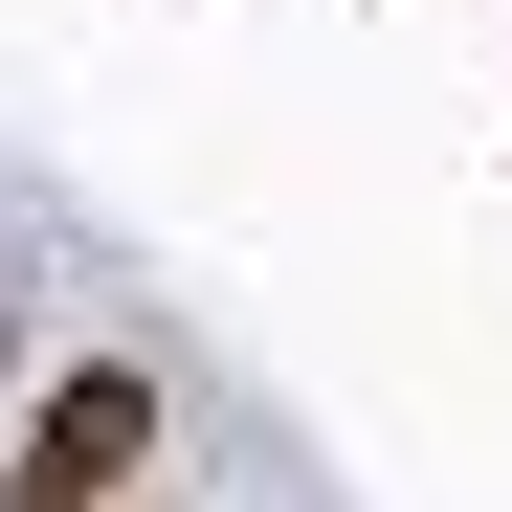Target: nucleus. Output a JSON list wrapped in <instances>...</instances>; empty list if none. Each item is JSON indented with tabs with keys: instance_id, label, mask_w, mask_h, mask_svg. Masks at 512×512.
<instances>
[{
	"instance_id": "f257e3e1",
	"label": "nucleus",
	"mask_w": 512,
	"mask_h": 512,
	"mask_svg": "<svg viewBox=\"0 0 512 512\" xmlns=\"http://www.w3.org/2000/svg\"><path fill=\"white\" fill-rule=\"evenodd\" d=\"M134 468H156V379H112V357H90V379H67V401L23 423V468H0V512H112Z\"/></svg>"
}]
</instances>
